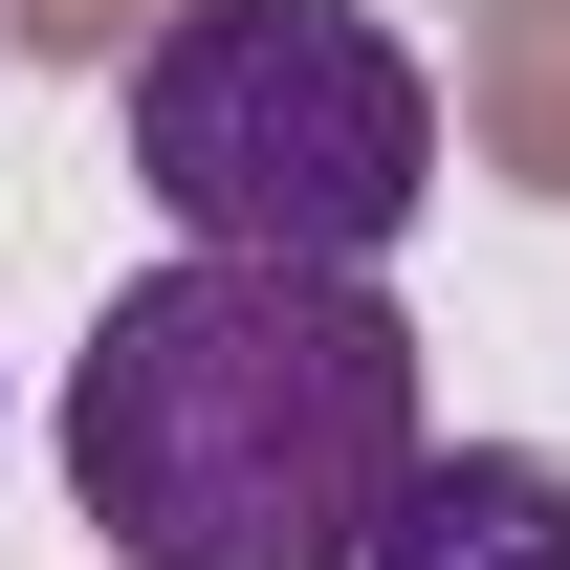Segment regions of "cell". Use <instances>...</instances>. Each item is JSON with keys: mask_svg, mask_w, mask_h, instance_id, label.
I'll return each instance as SVG.
<instances>
[{"mask_svg": "<svg viewBox=\"0 0 570 570\" xmlns=\"http://www.w3.org/2000/svg\"><path fill=\"white\" fill-rule=\"evenodd\" d=\"M132 176L198 264H395L439 198V88L373 0H176L132 67Z\"/></svg>", "mask_w": 570, "mask_h": 570, "instance_id": "obj_2", "label": "cell"}, {"mask_svg": "<svg viewBox=\"0 0 570 570\" xmlns=\"http://www.w3.org/2000/svg\"><path fill=\"white\" fill-rule=\"evenodd\" d=\"M417 461V330L373 264H132L67 352V504L110 570H352Z\"/></svg>", "mask_w": 570, "mask_h": 570, "instance_id": "obj_1", "label": "cell"}, {"mask_svg": "<svg viewBox=\"0 0 570 570\" xmlns=\"http://www.w3.org/2000/svg\"><path fill=\"white\" fill-rule=\"evenodd\" d=\"M352 570H570V461L549 439H417Z\"/></svg>", "mask_w": 570, "mask_h": 570, "instance_id": "obj_3", "label": "cell"}]
</instances>
